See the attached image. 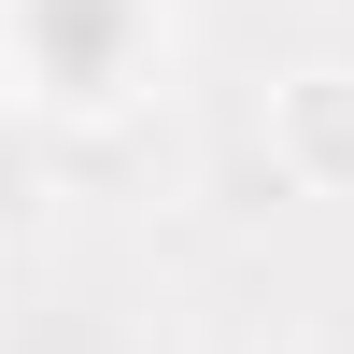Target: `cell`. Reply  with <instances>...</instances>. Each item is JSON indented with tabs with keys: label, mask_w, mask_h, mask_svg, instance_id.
<instances>
[{
	"label": "cell",
	"mask_w": 354,
	"mask_h": 354,
	"mask_svg": "<svg viewBox=\"0 0 354 354\" xmlns=\"http://www.w3.org/2000/svg\"><path fill=\"white\" fill-rule=\"evenodd\" d=\"M0 57L43 113H128L156 71V0H0Z\"/></svg>",
	"instance_id": "6da1fadb"
},
{
	"label": "cell",
	"mask_w": 354,
	"mask_h": 354,
	"mask_svg": "<svg viewBox=\"0 0 354 354\" xmlns=\"http://www.w3.org/2000/svg\"><path fill=\"white\" fill-rule=\"evenodd\" d=\"M270 170L298 198H354V57H326L270 100Z\"/></svg>",
	"instance_id": "7a4b0ae2"
}]
</instances>
